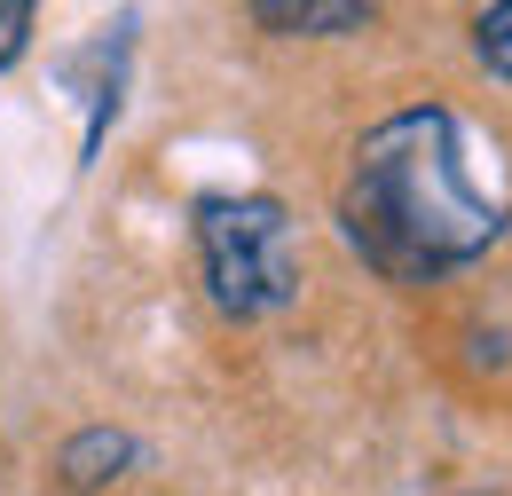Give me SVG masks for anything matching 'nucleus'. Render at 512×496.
<instances>
[{
    "label": "nucleus",
    "mask_w": 512,
    "mask_h": 496,
    "mask_svg": "<svg viewBox=\"0 0 512 496\" xmlns=\"http://www.w3.org/2000/svg\"><path fill=\"white\" fill-rule=\"evenodd\" d=\"M339 221L386 284H434L505 237V189H497V166L481 158L473 126L426 103L363 134Z\"/></svg>",
    "instance_id": "obj_1"
},
{
    "label": "nucleus",
    "mask_w": 512,
    "mask_h": 496,
    "mask_svg": "<svg viewBox=\"0 0 512 496\" xmlns=\"http://www.w3.org/2000/svg\"><path fill=\"white\" fill-rule=\"evenodd\" d=\"M253 24H268V32H363L371 8H355V0H260Z\"/></svg>",
    "instance_id": "obj_3"
},
{
    "label": "nucleus",
    "mask_w": 512,
    "mask_h": 496,
    "mask_svg": "<svg viewBox=\"0 0 512 496\" xmlns=\"http://www.w3.org/2000/svg\"><path fill=\"white\" fill-rule=\"evenodd\" d=\"M119 465H134V441L127 434H103V426L79 434L64 449V481H71V489H103V481H119Z\"/></svg>",
    "instance_id": "obj_4"
},
{
    "label": "nucleus",
    "mask_w": 512,
    "mask_h": 496,
    "mask_svg": "<svg viewBox=\"0 0 512 496\" xmlns=\"http://www.w3.org/2000/svg\"><path fill=\"white\" fill-rule=\"evenodd\" d=\"M197 260H205V284H213V308L221 315H276L292 308L300 292V245H292V213L268 197V189H213L197 197Z\"/></svg>",
    "instance_id": "obj_2"
},
{
    "label": "nucleus",
    "mask_w": 512,
    "mask_h": 496,
    "mask_svg": "<svg viewBox=\"0 0 512 496\" xmlns=\"http://www.w3.org/2000/svg\"><path fill=\"white\" fill-rule=\"evenodd\" d=\"M32 24H40V8H32V0H8V8H0V71H8L16 56H24Z\"/></svg>",
    "instance_id": "obj_6"
},
{
    "label": "nucleus",
    "mask_w": 512,
    "mask_h": 496,
    "mask_svg": "<svg viewBox=\"0 0 512 496\" xmlns=\"http://www.w3.org/2000/svg\"><path fill=\"white\" fill-rule=\"evenodd\" d=\"M473 48H481V63H489L497 79H512V0H505V8H481Z\"/></svg>",
    "instance_id": "obj_5"
}]
</instances>
